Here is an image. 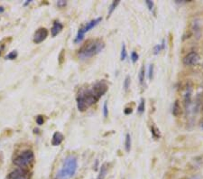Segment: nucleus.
Here are the masks:
<instances>
[{
    "label": "nucleus",
    "mask_w": 203,
    "mask_h": 179,
    "mask_svg": "<svg viewBox=\"0 0 203 179\" xmlns=\"http://www.w3.org/2000/svg\"><path fill=\"white\" fill-rule=\"evenodd\" d=\"M108 90L107 84L102 81L95 83L89 89H83L78 93L76 100L78 110L81 112L94 105Z\"/></svg>",
    "instance_id": "obj_1"
},
{
    "label": "nucleus",
    "mask_w": 203,
    "mask_h": 179,
    "mask_svg": "<svg viewBox=\"0 0 203 179\" xmlns=\"http://www.w3.org/2000/svg\"><path fill=\"white\" fill-rule=\"evenodd\" d=\"M105 48V43L101 39H91L85 43L78 52V56L81 60L93 57Z\"/></svg>",
    "instance_id": "obj_2"
},
{
    "label": "nucleus",
    "mask_w": 203,
    "mask_h": 179,
    "mask_svg": "<svg viewBox=\"0 0 203 179\" xmlns=\"http://www.w3.org/2000/svg\"><path fill=\"white\" fill-rule=\"evenodd\" d=\"M78 169V159L75 156L69 155L63 161L62 167L57 173V179H70Z\"/></svg>",
    "instance_id": "obj_3"
},
{
    "label": "nucleus",
    "mask_w": 203,
    "mask_h": 179,
    "mask_svg": "<svg viewBox=\"0 0 203 179\" xmlns=\"http://www.w3.org/2000/svg\"><path fill=\"white\" fill-rule=\"evenodd\" d=\"M33 159H34V155L33 151L25 150L21 154H19L14 159V164L17 167H19L20 168H25L33 162Z\"/></svg>",
    "instance_id": "obj_4"
},
{
    "label": "nucleus",
    "mask_w": 203,
    "mask_h": 179,
    "mask_svg": "<svg viewBox=\"0 0 203 179\" xmlns=\"http://www.w3.org/2000/svg\"><path fill=\"white\" fill-rule=\"evenodd\" d=\"M101 21H102V17H98V18L89 21V22L87 23L85 25H83L81 28H80L79 31H78V33H77L76 37H75V39H74V42H75L76 44H80V43L84 39L85 33H86L87 32H88L90 29L94 28L96 25H98Z\"/></svg>",
    "instance_id": "obj_5"
},
{
    "label": "nucleus",
    "mask_w": 203,
    "mask_h": 179,
    "mask_svg": "<svg viewBox=\"0 0 203 179\" xmlns=\"http://www.w3.org/2000/svg\"><path fill=\"white\" fill-rule=\"evenodd\" d=\"M31 174L25 168H17L12 171L6 179H30Z\"/></svg>",
    "instance_id": "obj_6"
},
{
    "label": "nucleus",
    "mask_w": 203,
    "mask_h": 179,
    "mask_svg": "<svg viewBox=\"0 0 203 179\" xmlns=\"http://www.w3.org/2000/svg\"><path fill=\"white\" fill-rule=\"evenodd\" d=\"M199 61V56L198 55V52H191L188 55L183 58L182 62L183 64L186 66H193L196 65Z\"/></svg>",
    "instance_id": "obj_7"
},
{
    "label": "nucleus",
    "mask_w": 203,
    "mask_h": 179,
    "mask_svg": "<svg viewBox=\"0 0 203 179\" xmlns=\"http://www.w3.org/2000/svg\"><path fill=\"white\" fill-rule=\"evenodd\" d=\"M48 30L44 27H41L38 30H36L33 35V43L35 44H41L43 43L48 36Z\"/></svg>",
    "instance_id": "obj_8"
},
{
    "label": "nucleus",
    "mask_w": 203,
    "mask_h": 179,
    "mask_svg": "<svg viewBox=\"0 0 203 179\" xmlns=\"http://www.w3.org/2000/svg\"><path fill=\"white\" fill-rule=\"evenodd\" d=\"M63 29V25L58 21V20H55L52 24V27L51 29V35L52 37H55L58 33H60L62 32V30Z\"/></svg>",
    "instance_id": "obj_9"
},
{
    "label": "nucleus",
    "mask_w": 203,
    "mask_h": 179,
    "mask_svg": "<svg viewBox=\"0 0 203 179\" xmlns=\"http://www.w3.org/2000/svg\"><path fill=\"white\" fill-rule=\"evenodd\" d=\"M63 138H64L63 135L61 132L56 131V132L53 134L52 138H51V144H52V146H54V147L60 146L62 144V142L63 141Z\"/></svg>",
    "instance_id": "obj_10"
},
{
    "label": "nucleus",
    "mask_w": 203,
    "mask_h": 179,
    "mask_svg": "<svg viewBox=\"0 0 203 179\" xmlns=\"http://www.w3.org/2000/svg\"><path fill=\"white\" fill-rule=\"evenodd\" d=\"M131 147H132V138H131V135L127 133L125 135V148L126 152H130L131 150Z\"/></svg>",
    "instance_id": "obj_11"
},
{
    "label": "nucleus",
    "mask_w": 203,
    "mask_h": 179,
    "mask_svg": "<svg viewBox=\"0 0 203 179\" xmlns=\"http://www.w3.org/2000/svg\"><path fill=\"white\" fill-rule=\"evenodd\" d=\"M181 114V105L178 100H176L173 106V115L174 117H179Z\"/></svg>",
    "instance_id": "obj_12"
},
{
    "label": "nucleus",
    "mask_w": 203,
    "mask_h": 179,
    "mask_svg": "<svg viewBox=\"0 0 203 179\" xmlns=\"http://www.w3.org/2000/svg\"><path fill=\"white\" fill-rule=\"evenodd\" d=\"M107 169H108V165L107 163L103 164L100 167V171H99V174L97 179H105L107 173Z\"/></svg>",
    "instance_id": "obj_13"
},
{
    "label": "nucleus",
    "mask_w": 203,
    "mask_h": 179,
    "mask_svg": "<svg viewBox=\"0 0 203 179\" xmlns=\"http://www.w3.org/2000/svg\"><path fill=\"white\" fill-rule=\"evenodd\" d=\"M120 1L119 0H115V1H113L111 3V5H110V7H108V13H107V17H109L110 15H111L113 14V12L115 11V9L117 8V7L119 5Z\"/></svg>",
    "instance_id": "obj_14"
},
{
    "label": "nucleus",
    "mask_w": 203,
    "mask_h": 179,
    "mask_svg": "<svg viewBox=\"0 0 203 179\" xmlns=\"http://www.w3.org/2000/svg\"><path fill=\"white\" fill-rule=\"evenodd\" d=\"M138 79H139V83L141 86L144 85V79H145V68L144 66H142L140 71H139V75H138Z\"/></svg>",
    "instance_id": "obj_15"
},
{
    "label": "nucleus",
    "mask_w": 203,
    "mask_h": 179,
    "mask_svg": "<svg viewBox=\"0 0 203 179\" xmlns=\"http://www.w3.org/2000/svg\"><path fill=\"white\" fill-rule=\"evenodd\" d=\"M164 47H165V41L162 40V42L161 44H156V45L154 47V55H159V52H160L162 49H164Z\"/></svg>",
    "instance_id": "obj_16"
},
{
    "label": "nucleus",
    "mask_w": 203,
    "mask_h": 179,
    "mask_svg": "<svg viewBox=\"0 0 203 179\" xmlns=\"http://www.w3.org/2000/svg\"><path fill=\"white\" fill-rule=\"evenodd\" d=\"M144 110H145V100H144V99L142 98L140 100V103L137 107V111L139 114H143L144 112Z\"/></svg>",
    "instance_id": "obj_17"
},
{
    "label": "nucleus",
    "mask_w": 203,
    "mask_h": 179,
    "mask_svg": "<svg viewBox=\"0 0 203 179\" xmlns=\"http://www.w3.org/2000/svg\"><path fill=\"white\" fill-rule=\"evenodd\" d=\"M127 57V52H126V46L125 44H122L121 48V53H120V59L121 61H125Z\"/></svg>",
    "instance_id": "obj_18"
},
{
    "label": "nucleus",
    "mask_w": 203,
    "mask_h": 179,
    "mask_svg": "<svg viewBox=\"0 0 203 179\" xmlns=\"http://www.w3.org/2000/svg\"><path fill=\"white\" fill-rule=\"evenodd\" d=\"M151 133H152L153 137H154L155 139H158V138H160V137H161L159 130H158L156 127H154V126H152V127H151Z\"/></svg>",
    "instance_id": "obj_19"
},
{
    "label": "nucleus",
    "mask_w": 203,
    "mask_h": 179,
    "mask_svg": "<svg viewBox=\"0 0 203 179\" xmlns=\"http://www.w3.org/2000/svg\"><path fill=\"white\" fill-rule=\"evenodd\" d=\"M130 84H131V78L129 75H127L124 81V84H123V87H124V90L126 92L127 90L129 89V87H130Z\"/></svg>",
    "instance_id": "obj_20"
},
{
    "label": "nucleus",
    "mask_w": 203,
    "mask_h": 179,
    "mask_svg": "<svg viewBox=\"0 0 203 179\" xmlns=\"http://www.w3.org/2000/svg\"><path fill=\"white\" fill-rule=\"evenodd\" d=\"M17 55H18L17 52H16V51H13V52H9L5 58H6L7 60H14V59H16Z\"/></svg>",
    "instance_id": "obj_21"
},
{
    "label": "nucleus",
    "mask_w": 203,
    "mask_h": 179,
    "mask_svg": "<svg viewBox=\"0 0 203 179\" xmlns=\"http://www.w3.org/2000/svg\"><path fill=\"white\" fill-rule=\"evenodd\" d=\"M148 79L150 81L153 80V77H154V64H150L149 65V68H148Z\"/></svg>",
    "instance_id": "obj_22"
},
{
    "label": "nucleus",
    "mask_w": 203,
    "mask_h": 179,
    "mask_svg": "<svg viewBox=\"0 0 203 179\" xmlns=\"http://www.w3.org/2000/svg\"><path fill=\"white\" fill-rule=\"evenodd\" d=\"M103 116L105 119L107 118L108 116V107H107V101H105L103 104Z\"/></svg>",
    "instance_id": "obj_23"
},
{
    "label": "nucleus",
    "mask_w": 203,
    "mask_h": 179,
    "mask_svg": "<svg viewBox=\"0 0 203 179\" xmlns=\"http://www.w3.org/2000/svg\"><path fill=\"white\" fill-rule=\"evenodd\" d=\"M138 59H139V55H137V52H131V61L135 63H136L138 61Z\"/></svg>",
    "instance_id": "obj_24"
},
{
    "label": "nucleus",
    "mask_w": 203,
    "mask_h": 179,
    "mask_svg": "<svg viewBox=\"0 0 203 179\" xmlns=\"http://www.w3.org/2000/svg\"><path fill=\"white\" fill-rule=\"evenodd\" d=\"M36 123H37V124L39 125V126L43 125V124L44 123V116L39 115V116L36 117Z\"/></svg>",
    "instance_id": "obj_25"
},
{
    "label": "nucleus",
    "mask_w": 203,
    "mask_h": 179,
    "mask_svg": "<svg viewBox=\"0 0 203 179\" xmlns=\"http://www.w3.org/2000/svg\"><path fill=\"white\" fill-rule=\"evenodd\" d=\"M145 4H146L147 7H148V9H149L150 11H153L154 6V4L153 1H151V0H146V1H145Z\"/></svg>",
    "instance_id": "obj_26"
},
{
    "label": "nucleus",
    "mask_w": 203,
    "mask_h": 179,
    "mask_svg": "<svg viewBox=\"0 0 203 179\" xmlns=\"http://www.w3.org/2000/svg\"><path fill=\"white\" fill-rule=\"evenodd\" d=\"M56 4H57V7H58L62 8V7H64L67 5V2L64 1V0H59V1H57Z\"/></svg>",
    "instance_id": "obj_27"
},
{
    "label": "nucleus",
    "mask_w": 203,
    "mask_h": 179,
    "mask_svg": "<svg viewBox=\"0 0 203 179\" xmlns=\"http://www.w3.org/2000/svg\"><path fill=\"white\" fill-rule=\"evenodd\" d=\"M132 111H133V110H132V108H125V110H124V112H125V115H129V114H131L132 113Z\"/></svg>",
    "instance_id": "obj_28"
},
{
    "label": "nucleus",
    "mask_w": 203,
    "mask_h": 179,
    "mask_svg": "<svg viewBox=\"0 0 203 179\" xmlns=\"http://www.w3.org/2000/svg\"><path fill=\"white\" fill-rule=\"evenodd\" d=\"M30 3H32V0H27V1L24 4V6H27V5H29Z\"/></svg>",
    "instance_id": "obj_29"
},
{
    "label": "nucleus",
    "mask_w": 203,
    "mask_h": 179,
    "mask_svg": "<svg viewBox=\"0 0 203 179\" xmlns=\"http://www.w3.org/2000/svg\"><path fill=\"white\" fill-rule=\"evenodd\" d=\"M5 11V8L4 7H0V13H3Z\"/></svg>",
    "instance_id": "obj_30"
},
{
    "label": "nucleus",
    "mask_w": 203,
    "mask_h": 179,
    "mask_svg": "<svg viewBox=\"0 0 203 179\" xmlns=\"http://www.w3.org/2000/svg\"><path fill=\"white\" fill-rule=\"evenodd\" d=\"M38 132H39L38 129H34V133H38Z\"/></svg>",
    "instance_id": "obj_31"
},
{
    "label": "nucleus",
    "mask_w": 203,
    "mask_h": 179,
    "mask_svg": "<svg viewBox=\"0 0 203 179\" xmlns=\"http://www.w3.org/2000/svg\"><path fill=\"white\" fill-rule=\"evenodd\" d=\"M201 128H202V129H203V121H202V122H201Z\"/></svg>",
    "instance_id": "obj_32"
},
{
    "label": "nucleus",
    "mask_w": 203,
    "mask_h": 179,
    "mask_svg": "<svg viewBox=\"0 0 203 179\" xmlns=\"http://www.w3.org/2000/svg\"><path fill=\"white\" fill-rule=\"evenodd\" d=\"M0 55H1V49H0Z\"/></svg>",
    "instance_id": "obj_33"
}]
</instances>
